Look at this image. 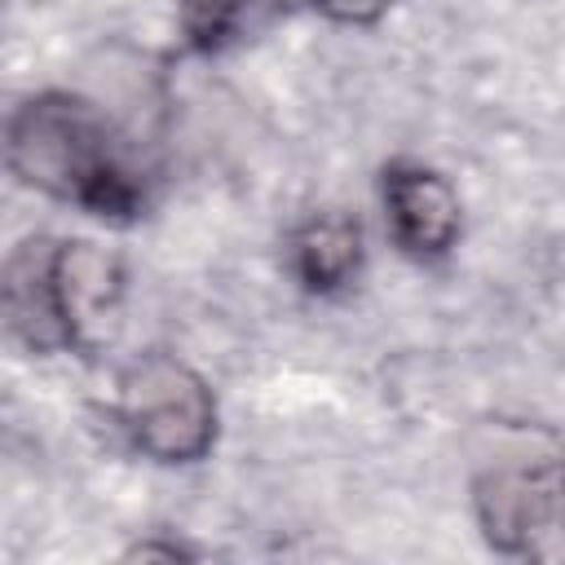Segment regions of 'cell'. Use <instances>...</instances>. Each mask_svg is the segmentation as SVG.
<instances>
[{
    "instance_id": "7",
    "label": "cell",
    "mask_w": 565,
    "mask_h": 565,
    "mask_svg": "<svg viewBox=\"0 0 565 565\" xmlns=\"http://www.w3.org/2000/svg\"><path fill=\"white\" fill-rule=\"evenodd\" d=\"M287 265H291V274L305 291H318V296L340 291L362 265V225H358V216H349L340 207L305 216L287 238Z\"/></svg>"
},
{
    "instance_id": "8",
    "label": "cell",
    "mask_w": 565,
    "mask_h": 565,
    "mask_svg": "<svg viewBox=\"0 0 565 565\" xmlns=\"http://www.w3.org/2000/svg\"><path fill=\"white\" fill-rule=\"evenodd\" d=\"M252 13V0H181V31L194 49L230 44Z\"/></svg>"
},
{
    "instance_id": "4",
    "label": "cell",
    "mask_w": 565,
    "mask_h": 565,
    "mask_svg": "<svg viewBox=\"0 0 565 565\" xmlns=\"http://www.w3.org/2000/svg\"><path fill=\"white\" fill-rule=\"evenodd\" d=\"M380 203L388 216V234L406 256L437 260L455 247L463 212L455 185L437 168L419 159H393L380 177Z\"/></svg>"
},
{
    "instance_id": "1",
    "label": "cell",
    "mask_w": 565,
    "mask_h": 565,
    "mask_svg": "<svg viewBox=\"0 0 565 565\" xmlns=\"http://www.w3.org/2000/svg\"><path fill=\"white\" fill-rule=\"evenodd\" d=\"M9 168L18 181L93 216L128 221L146 194L124 163L106 115L79 93H35L9 115Z\"/></svg>"
},
{
    "instance_id": "5",
    "label": "cell",
    "mask_w": 565,
    "mask_h": 565,
    "mask_svg": "<svg viewBox=\"0 0 565 565\" xmlns=\"http://www.w3.org/2000/svg\"><path fill=\"white\" fill-rule=\"evenodd\" d=\"M124 269L97 243H53V300L66 349L93 344L119 313Z\"/></svg>"
},
{
    "instance_id": "3",
    "label": "cell",
    "mask_w": 565,
    "mask_h": 565,
    "mask_svg": "<svg viewBox=\"0 0 565 565\" xmlns=\"http://www.w3.org/2000/svg\"><path fill=\"white\" fill-rule=\"evenodd\" d=\"M115 419L154 463H194L216 441V397L207 380L172 353H146L119 375Z\"/></svg>"
},
{
    "instance_id": "9",
    "label": "cell",
    "mask_w": 565,
    "mask_h": 565,
    "mask_svg": "<svg viewBox=\"0 0 565 565\" xmlns=\"http://www.w3.org/2000/svg\"><path fill=\"white\" fill-rule=\"evenodd\" d=\"M322 18L331 22H344V26H366V22H380L397 0H309Z\"/></svg>"
},
{
    "instance_id": "2",
    "label": "cell",
    "mask_w": 565,
    "mask_h": 565,
    "mask_svg": "<svg viewBox=\"0 0 565 565\" xmlns=\"http://www.w3.org/2000/svg\"><path fill=\"white\" fill-rule=\"evenodd\" d=\"M472 512L486 543L521 561H565V446L534 424H490L472 446Z\"/></svg>"
},
{
    "instance_id": "6",
    "label": "cell",
    "mask_w": 565,
    "mask_h": 565,
    "mask_svg": "<svg viewBox=\"0 0 565 565\" xmlns=\"http://www.w3.org/2000/svg\"><path fill=\"white\" fill-rule=\"evenodd\" d=\"M4 318L9 331L31 353H57L66 349V331L53 300V243L26 238L13 247L4 265Z\"/></svg>"
}]
</instances>
